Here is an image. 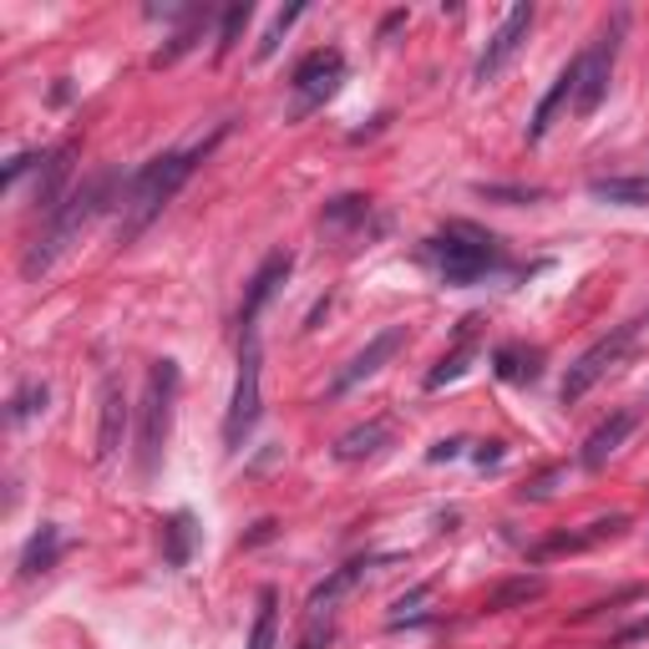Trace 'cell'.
Masks as SVG:
<instances>
[{
    "mask_svg": "<svg viewBox=\"0 0 649 649\" xmlns=\"http://www.w3.org/2000/svg\"><path fill=\"white\" fill-rule=\"evenodd\" d=\"M289 269H295V254L289 249H275L265 254V265L249 275V285H244V305H239V336H249V330H259V315H265V305L275 300V289L289 279Z\"/></svg>",
    "mask_w": 649,
    "mask_h": 649,
    "instance_id": "8fae6325",
    "label": "cell"
},
{
    "mask_svg": "<svg viewBox=\"0 0 649 649\" xmlns=\"http://www.w3.org/2000/svg\"><path fill=\"white\" fill-rule=\"evenodd\" d=\"M259 411H265V346H259V330H249V336H239V375H234V401L229 416H224V446L229 452H239L254 436Z\"/></svg>",
    "mask_w": 649,
    "mask_h": 649,
    "instance_id": "5b68a950",
    "label": "cell"
},
{
    "mask_svg": "<svg viewBox=\"0 0 649 649\" xmlns=\"http://www.w3.org/2000/svg\"><path fill=\"white\" fill-rule=\"evenodd\" d=\"M279 639V589H259V599H254V629H249V645L244 649H275Z\"/></svg>",
    "mask_w": 649,
    "mask_h": 649,
    "instance_id": "4316f807",
    "label": "cell"
},
{
    "mask_svg": "<svg viewBox=\"0 0 649 649\" xmlns=\"http://www.w3.org/2000/svg\"><path fill=\"white\" fill-rule=\"evenodd\" d=\"M589 198L619 208H649V178H589Z\"/></svg>",
    "mask_w": 649,
    "mask_h": 649,
    "instance_id": "484cf974",
    "label": "cell"
},
{
    "mask_svg": "<svg viewBox=\"0 0 649 649\" xmlns=\"http://www.w3.org/2000/svg\"><path fill=\"white\" fill-rule=\"evenodd\" d=\"M543 594H548V578L543 574H517L507 578V584H497L487 599H482V614H507V609H528V604H538Z\"/></svg>",
    "mask_w": 649,
    "mask_h": 649,
    "instance_id": "44dd1931",
    "label": "cell"
},
{
    "mask_svg": "<svg viewBox=\"0 0 649 649\" xmlns=\"http://www.w3.org/2000/svg\"><path fill=\"white\" fill-rule=\"evenodd\" d=\"M574 86H578V56L568 61L564 72L554 76V86L543 92L538 112H533V122H528V143H543V137H548V127H554V122H558V112H564L568 102H574Z\"/></svg>",
    "mask_w": 649,
    "mask_h": 649,
    "instance_id": "ac0fdd59",
    "label": "cell"
},
{
    "mask_svg": "<svg viewBox=\"0 0 649 649\" xmlns=\"http://www.w3.org/2000/svg\"><path fill=\"white\" fill-rule=\"evenodd\" d=\"M365 218H371V198H365V193H340V198H330V204L320 208V229L350 234V229H361Z\"/></svg>",
    "mask_w": 649,
    "mask_h": 649,
    "instance_id": "d4e9b609",
    "label": "cell"
},
{
    "mask_svg": "<svg viewBox=\"0 0 649 649\" xmlns=\"http://www.w3.org/2000/svg\"><path fill=\"white\" fill-rule=\"evenodd\" d=\"M462 446H467L462 436H446V442H436L432 452H426V462H452V457H462Z\"/></svg>",
    "mask_w": 649,
    "mask_h": 649,
    "instance_id": "d590c367",
    "label": "cell"
},
{
    "mask_svg": "<svg viewBox=\"0 0 649 649\" xmlns=\"http://www.w3.org/2000/svg\"><path fill=\"white\" fill-rule=\"evenodd\" d=\"M482 198H497V204H538L543 188H497V183H477Z\"/></svg>",
    "mask_w": 649,
    "mask_h": 649,
    "instance_id": "1f68e13d",
    "label": "cell"
},
{
    "mask_svg": "<svg viewBox=\"0 0 649 649\" xmlns=\"http://www.w3.org/2000/svg\"><path fill=\"white\" fill-rule=\"evenodd\" d=\"M528 31H533V0H517L513 11L503 16V25H497L493 37H487V47H482L477 66H472V82H477V86L497 82V76H503V66H507V61H513L517 51H523V41H528Z\"/></svg>",
    "mask_w": 649,
    "mask_h": 649,
    "instance_id": "9c48e42d",
    "label": "cell"
},
{
    "mask_svg": "<svg viewBox=\"0 0 649 649\" xmlns=\"http://www.w3.org/2000/svg\"><path fill=\"white\" fill-rule=\"evenodd\" d=\"M300 16H305V6H289V11H279V16H275V25L265 31V41H259V51H254V56H259V61H269V56H275V51H279V41H285V31H289L295 21H300Z\"/></svg>",
    "mask_w": 649,
    "mask_h": 649,
    "instance_id": "4dcf8cb0",
    "label": "cell"
},
{
    "mask_svg": "<svg viewBox=\"0 0 649 649\" xmlns=\"http://www.w3.org/2000/svg\"><path fill=\"white\" fill-rule=\"evenodd\" d=\"M330 645H336V609H310L300 635H295V649H330Z\"/></svg>",
    "mask_w": 649,
    "mask_h": 649,
    "instance_id": "f1b7e54d",
    "label": "cell"
},
{
    "mask_svg": "<svg viewBox=\"0 0 649 649\" xmlns=\"http://www.w3.org/2000/svg\"><path fill=\"white\" fill-rule=\"evenodd\" d=\"M117 188H127V178H122L117 168H102V173H92L86 183H76V188L61 198L56 214L41 218V234H37V239L25 244L21 275H25V279L51 275V265H56L61 254L72 249V244L82 239L86 229H92L96 218H102L112 204H117Z\"/></svg>",
    "mask_w": 649,
    "mask_h": 649,
    "instance_id": "7a4b0ae2",
    "label": "cell"
},
{
    "mask_svg": "<svg viewBox=\"0 0 649 649\" xmlns=\"http://www.w3.org/2000/svg\"><path fill=\"white\" fill-rule=\"evenodd\" d=\"M147 16H153V21H163V16H168V21H178V31L168 37V47H157V51H153V66H173V61L188 56V51L208 37L214 6H168V11H163V6H153Z\"/></svg>",
    "mask_w": 649,
    "mask_h": 649,
    "instance_id": "7c38bea8",
    "label": "cell"
},
{
    "mask_svg": "<svg viewBox=\"0 0 649 649\" xmlns=\"http://www.w3.org/2000/svg\"><path fill=\"white\" fill-rule=\"evenodd\" d=\"M76 153H82V143H76V137H66L61 147H51V153L41 157V173H37V198H31L41 218H51V214H56V208H61V198H66V193L76 188V183H72V157H76Z\"/></svg>",
    "mask_w": 649,
    "mask_h": 649,
    "instance_id": "4fadbf2b",
    "label": "cell"
},
{
    "mask_svg": "<svg viewBox=\"0 0 649 649\" xmlns=\"http://www.w3.org/2000/svg\"><path fill=\"white\" fill-rule=\"evenodd\" d=\"M340 82H346V56H340L336 47H315L310 56L289 72V92H295V112H289V117L320 112L324 102L340 92Z\"/></svg>",
    "mask_w": 649,
    "mask_h": 649,
    "instance_id": "ba28073f",
    "label": "cell"
},
{
    "mask_svg": "<svg viewBox=\"0 0 649 649\" xmlns=\"http://www.w3.org/2000/svg\"><path fill=\"white\" fill-rule=\"evenodd\" d=\"M426 594H432V584H416V589H411V594H401V599L391 604V609H396V614H391V619H406V609H416V604L426 599Z\"/></svg>",
    "mask_w": 649,
    "mask_h": 649,
    "instance_id": "e575fe53",
    "label": "cell"
},
{
    "mask_svg": "<svg viewBox=\"0 0 649 649\" xmlns=\"http://www.w3.org/2000/svg\"><path fill=\"white\" fill-rule=\"evenodd\" d=\"M385 446H391V421L375 416V421H361V426L340 432L330 452H336V462H365L375 452H385Z\"/></svg>",
    "mask_w": 649,
    "mask_h": 649,
    "instance_id": "d6986e66",
    "label": "cell"
},
{
    "mask_svg": "<svg viewBox=\"0 0 649 649\" xmlns=\"http://www.w3.org/2000/svg\"><path fill=\"white\" fill-rule=\"evenodd\" d=\"M249 21H254V6H249V0H234V6H224V16H218V41H214L218 56H229V51L239 47V37L249 31Z\"/></svg>",
    "mask_w": 649,
    "mask_h": 649,
    "instance_id": "83f0119b",
    "label": "cell"
},
{
    "mask_svg": "<svg viewBox=\"0 0 649 649\" xmlns=\"http://www.w3.org/2000/svg\"><path fill=\"white\" fill-rule=\"evenodd\" d=\"M558 477H564V467H548L538 482H528V487H523L517 497H523V503H538V497H548V493H554V482H558Z\"/></svg>",
    "mask_w": 649,
    "mask_h": 649,
    "instance_id": "836d02e7",
    "label": "cell"
},
{
    "mask_svg": "<svg viewBox=\"0 0 649 649\" xmlns=\"http://www.w3.org/2000/svg\"><path fill=\"white\" fill-rule=\"evenodd\" d=\"M639 330H645V315H639V320L614 324L609 336H599V340H594V346L584 350V356H578L574 365H568L564 385H558V401H564V406H578V401L589 396L594 385H599L604 375H609L614 365H619V361H625V356H629V346H635V340H639Z\"/></svg>",
    "mask_w": 649,
    "mask_h": 649,
    "instance_id": "8992f818",
    "label": "cell"
},
{
    "mask_svg": "<svg viewBox=\"0 0 649 649\" xmlns=\"http://www.w3.org/2000/svg\"><path fill=\"white\" fill-rule=\"evenodd\" d=\"M401 25H406V11H391V16L381 21V41L391 37V31H401Z\"/></svg>",
    "mask_w": 649,
    "mask_h": 649,
    "instance_id": "f35d334b",
    "label": "cell"
},
{
    "mask_svg": "<svg viewBox=\"0 0 649 649\" xmlns=\"http://www.w3.org/2000/svg\"><path fill=\"white\" fill-rule=\"evenodd\" d=\"M625 21L629 16L619 11L609 25H604L599 37L589 47L578 51V86H574V112L578 117H594L604 107V96H609V82H614V56H619V37H625Z\"/></svg>",
    "mask_w": 649,
    "mask_h": 649,
    "instance_id": "52a82bcc",
    "label": "cell"
},
{
    "mask_svg": "<svg viewBox=\"0 0 649 649\" xmlns=\"http://www.w3.org/2000/svg\"><path fill=\"white\" fill-rule=\"evenodd\" d=\"M477 315H467V320H462V330H457V346L446 350L442 361L432 365V371H426V391H442V385H452L457 381L462 371H467L472 361H477Z\"/></svg>",
    "mask_w": 649,
    "mask_h": 649,
    "instance_id": "e0dca14e",
    "label": "cell"
},
{
    "mask_svg": "<svg viewBox=\"0 0 649 649\" xmlns=\"http://www.w3.org/2000/svg\"><path fill=\"white\" fill-rule=\"evenodd\" d=\"M127 391H122L117 375L102 381V406H96V462H112L117 457L122 436H127Z\"/></svg>",
    "mask_w": 649,
    "mask_h": 649,
    "instance_id": "5bb4252c",
    "label": "cell"
},
{
    "mask_svg": "<svg viewBox=\"0 0 649 649\" xmlns=\"http://www.w3.org/2000/svg\"><path fill=\"white\" fill-rule=\"evenodd\" d=\"M61 548H66V543H61V528H56V523H41V528L31 533V543L21 548V578H25V584H31V578H41V574H51V568H56V558H61Z\"/></svg>",
    "mask_w": 649,
    "mask_h": 649,
    "instance_id": "603a6c76",
    "label": "cell"
},
{
    "mask_svg": "<svg viewBox=\"0 0 649 649\" xmlns=\"http://www.w3.org/2000/svg\"><path fill=\"white\" fill-rule=\"evenodd\" d=\"M493 371H497V381H507V385H533L543 375V350L523 346V340H507V346L493 350Z\"/></svg>",
    "mask_w": 649,
    "mask_h": 649,
    "instance_id": "ffe728a7",
    "label": "cell"
},
{
    "mask_svg": "<svg viewBox=\"0 0 649 649\" xmlns=\"http://www.w3.org/2000/svg\"><path fill=\"white\" fill-rule=\"evenodd\" d=\"M229 133V127H218L214 137H204V143L193 147H173V153H157L153 163H143V168L127 178V188H122V218H117V244L127 249V244H137L147 229L157 224V214L178 198V188L198 173V163H204L208 153L218 147V137Z\"/></svg>",
    "mask_w": 649,
    "mask_h": 649,
    "instance_id": "6da1fadb",
    "label": "cell"
},
{
    "mask_svg": "<svg viewBox=\"0 0 649 649\" xmlns=\"http://www.w3.org/2000/svg\"><path fill=\"white\" fill-rule=\"evenodd\" d=\"M421 265L436 269V279L452 289H467L477 279L497 275L507 265L497 234H487L482 224H467V218H446L436 234L421 239Z\"/></svg>",
    "mask_w": 649,
    "mask_h": 649,
    "instance_id": "3957f363",
    "label": "cell"
},
{
    "mask_svg": "<svg viewBox=\"0 0 649 649\" xmlns=\"http://www.w3.org/2000/svg\"><path fill=\"white\" fill-rule=\"evenodd\" d=\"M629 528V517L625 513H614V517H599V523H584L578 533H554V538H543L533 543V564H548V558H564V554H584V548H594V543L614 538V533H625Z\"/></svg>",
    "mask_w": 649,
    "mask_h": 649,
    "instance_id": "9a60e30c",
    "label": "cell"
},
{
    "mask_svg": "<svg viewBox=\"0 0 649 649\" xmlns=\"http://www.w3.org/2000/svg\"><path fill=\"white\" fill-rule=\"evenodd\" d=\"M472 462H477V467H497V462H503V442H482L477 452H472Z\"/></svg>",
    "mask_w": 649,
    "mask_h": 649,
    "instance_id": "8d00e7d4",
    "label": "cell"
},
{
    "mask_svg": "<svg viewBox=\"0 0 649 649\" xmlns=\"http://www.w3.org/2000/svg\"><path fill=\"white\" fill-rule=\"evenodd\" d=\"M401 350H406V324H385L381 336H371V340H365V350H356V356H350V361L336 371V381H330V396H346L350 385L371 381V375L381 371L385 361H396Z\"/></svg>",
    "mask_w": 649,
    "mask_h": 649,
    "instance_id": "30bf717a",
    "label": "cell"
},
{
    "mask_svg": "<svg viewBox=\"0 0 649 649\" xmlns=\"http://www.w3.org/2000/svg\"><path fill=\"white\" fill-rule=\"evenodd\" d=\"M178 361H153L143 381V406H137V477H153L163 467V452H168L173 436V406H178Z\"/></svg>",
    "mask_w": 649,
    "mask_h": 649,
    "instance_id": "277c9868",
    "label": "cell"
},
{
    "mask_svg": "<svg viewBox=\"0 0 649 649\" xmlns=\"http://www.w3.org/2000/svg\"><path fill=\"white\" fill-rule=\"evenodd\" d=\"M371 564H375V558H350V564H340L336 574L324 578V584H315V589H310V599H305V614H310V609H336V604L365 578V568H371Z\"/></svg>",
    "mask_w": 649,
    "mask_h": 649,
    "instance_id": "7402d4cb",
    "label": "cell"
},
{
    "mask_svg": "<svg viewBox=\"0 0 649 649\" xmlns=\"http://www.w3.org/2000/svg\"><path fill=\"white\" fill-rule=\"evenodd\" d=\"M639 639H649V614H639L635 625H625L619 635H609L604 639V649H629V645H639Z\"/></svg>",
    "mask_w": 649,
    "mask_h": 649,
    "instance_id": "d6a6232c",
    "label": "cell"
},
{
    "mask_svg": "<svg viewBox=\"0 0 649 649\" xmlns=\"http://www.w3.org/2000/svg\"><path fill=\"white\" fill-rule=\"evenodd\" d=\"M47 401H51L47 381H21L11 396V426H21V421H31L37 411H47Z\"/></svg>",
    "mask_w": 649,
    "mask_h": 649,
    "instance_id": "f546056e",
    "label": "cell"
},
{
    "mask_svg": "<svg viewBox=\"0 0 649 649\" xmlns=\"http://www.w3.org/2000/svg\"><path fill=\"white\" fill-rule=\"evenodd\" d=\"M193 548H198V523H193V513L163 517V564H168V568H188L193 564Z\"/></svg>",
    "mask_w": 649,
    "mask_h": 649,
    "instance_id": "cb8c5ba5",
    "label": "cell"
},
{
    "mask_svg": "<svg viewBox=\"0 0 649 649\" xmlns=\"http://www.w3.org/2000/svg\"><path fill=\"white\" fill-rule=\"evenodd\" d=\"M265 538H275V523H269V517L265 523H254V533L244 538V548H254V543H265Z\"/></svg>",
    "mask_w": 649,
    "mask_h": 649,
    "instance_id": "74e56055",
    "label": "cell"
},
{
    "mask_svg": "<svg viewBox=\"0 0 649 649\" xmlns=\"http://www.w3.org/2000/svg\"><path fill=\"white\" fill-rule=\"evenodd\" d=\"M635 426H639V411L635 406H629V411H614L609 421H599V426L589 432V442H584V452H578V467H584V472H599L604 462H609L614 452H619V446L635 436Z\"/></svg>",
    "mask_w": 649,
    "mask_h": 649,
    "instance_id": "2e32d148",
    "label": "cell"
}]
</instances>
